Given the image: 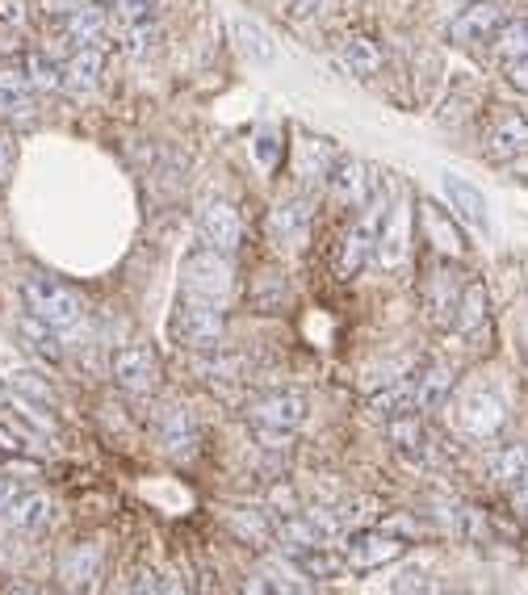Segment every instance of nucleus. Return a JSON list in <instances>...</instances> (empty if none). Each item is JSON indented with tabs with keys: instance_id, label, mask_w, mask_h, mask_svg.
<instances>
[{
	"instance_id": "obj_46",
	"label": "nucleus",
	"mask_w": 528,
	"mask_h": 595,
	"mask_svg": "<svg viewBox=\"0 0 528 595\" xmlns=\"http://www.w3.org/2000/svg\"><path fill=\"white\" fill-rule=\"evenodd\" d=\"M319 4H323V0H294V4H289V18H294V22H307V18L319 13Z\"/></svg>"
},
{
	"instance_id": "obj_16",
	"label": "nucleus",
	"mask_w": 528,
	"mask_h": 595,
	"mask_svg": "<svg viewBox=\"0 0 528 595\" xmlns=\"http://www.w3.org/2000/svg\"><path fill=\"white\" fill-rule=\"evenodd\" d=\"M50 520V500L43 491H22L18 500L0 512V524L13 533H38Z\"/></svg>"
},
{
	"instance_id": "obj_10",
	"label": "nucleus",
	"mask_w": 528,
	"mask_h": 595,
	"mask_svg": "<svg viewBox=\"0 0 528 595\" xmlns=\"http://www.w3.org/2000/svg\"><path fill=\"white\" fill-rule=\"evenodd\" d=\"M328 190H332V197H336L340 206H369V197H374V172L360 164V160H353V156H340V160H332V168H328Z\"/></svg>"
},
{
	"instance_id": "obj_7",
	"label": "nucleus",
	"mask_w": 528,
	"mask_h": 595,
	"mask_svg": "<svg viewBox=\"0 0 528 595\" xmlns=\"http://www.w3.org/2000/svg\"><path fill=\"white\" fill-rule=\"evenodd\" d=\"M507 22L504 4L500 0H474L449 22V38L457 47H482V43H495L500 25Z\"/></svg>"
},
{
	"instance_id": "obj_48",
	"label": "nucleus",
	"mask_w": 528,
	"mask_h": 595,
	"mask_svg": "<svg viewBox=\"0 0 528 595\" xmlns=\"http://www.w3.org/2000/svg\"><path fill=\"white\" fill-rule=\"evenodd\" d=\"M13 168V144H9V135H0V176Z\"/></svg>"
},
{
	"instance_id": "obj_5",
	"label": "nucleus",
	"mask_w": 528,
	"mask_h": 595,
	"mask_svg": "<svg viewBox=\"0 0 528 595\" xmlns=\"http://www.w3.org/2000/svg\"><path fill=\"white\" fill-rule=\"evenodd\" d=\"M507 424V407L495 390H470L457 403V428L470 440H495Z\"/></svg>"
},
{
	"instance_id": "obj_23",
	"label": "nucleus",
	"mask_w": 528,
	"mask_h": 595,
	"mask_svg": "<svg viewBox=\"0 0 528 595\" xmlns=\"http://www.w3.org/2000/svg\"><path fill=\"white\" fill-rule=\"evenodd\" d=\"M243 595H314L302 574L286 571H256L243 579Z\"/></svg>"
},
{
	"instance_id": "obj_24",
	"label": "nucleus",
	"mask_w": 528,
	"mask_h": 595,
	"mask_svg": "<svg viewBox=\"0 0 528 595\" xmlns=\"http://www.w3.org/2000/svg\"><path fill=\"white\" fill-rule=\"evenodd\" d=\"M374 248H378V231L369 227V222H360V227H353L348 231V239H344V256H340V273L344 277H357L365 264L374 261Z\"/></svg>"
},
{
	"instance_id": "obj_25",
	"label": "nucleus",
	"mask_w": 528,
	"mask_h": 595,
	"mask_svg": "<svg viewBox=\"0 0 528 595\" xmlns=\"http://www.w3.org/2000/svg\"><path fill=\"white\" fill-rule=\"evenodd\" d=\"M424 227H428V236H433V243L445 252V256H466V239H461V227H457L454 218L445 215L440 206H424Z\"/></svg>"
},
{
	"instance_id": "obj_1",
	"label": "nucleus",
	"mask_w": 528,
	"mask_h": 595,
	"mask_svg": "<svg viewBox=\"0 0 528 595\" xmlns=\"http://www.w3.org/2000/svg\"><path fill=\"white\" fill-rule=\"evenodd\" d=\"M22 298H25V310L38 319V323H47L55 332H72L84 323V298L76 294L72 286H64V282H55V277H25L22 282Z\"/></svg>"
},
{
	"instance_id": "obj_17",
	"label": "nucleus",
	"mask_w": 528,
	"mask_h": 595,
	"mask_svg": "<svg viewBox=\"0 0 528 595\" xmlns=\"http://www.w3.org/2000/svg\"><path fill=\"white\" fill-rule=\"evenodd\" d=\"M378 261L386 268H399V264L408 261V206L403 202L390 206L382 231H378Z\"/></svg>"
},
{
	"instance_id": "obj_4",
	"label": "nucleus",
	"mask_w": 528,
	"mask_h": 595,
	"mask_svg": "<svg viewBox=\"0 0 528 595\" xmlns=\"http://www.w3.org/2000/svg\"><path fill=\"white\" fill-rule=\"evenodd\" d=\"M110 374H114L122 394L144 399V394L156 390V381H160V357H156V348H151V344H126V348L114 353Z\"/></svg>"
},
{
	"instance_id": "obj_26",
	"label": "nucleus",
	"mask_w": 528,
	"mask_h": 595,
	"mask_svg": "<svg viewBox=\"0 0 528 595\" xmlns=\"http://www.w3.org/2000/svg\"><path fill=\"white\" fill-rule=\"evenodd\" d=\"M227 524L240 533L248 546H268V541H277V520L256 512V507H236V512L227 516Z\"/></svg>"
},
{
	"instance_id": "obj_34",
	"label": "nucleus",
	"mask_w": 528,
	"mask_h": 595,
	"mask_svg": "<svg viewBox=\"0 0 528 595\" xmlns=\"http://www.w3.org/2000/svg\"><path fill=\"white\" fill-rule=\"evenodd\" d=\"M25 80H30V89H38V93H55L59 84H64V72L55 68V59H47L43 50H30L25 55Z\"/></svg>"
},
{
	"instance_id": "obj_27",
	"label": "nucleus",
	"mask_w": 528,
	"mask_h": 595,
	"mask_svg": "<svg viewBox=\"0 0 528 595\" xmlns=\"http://www.w3.org/2000/svg\"><path fill=\"white\" fill-rule=\"evenodd\" d=\"M277 541L286 546V553H294V549L323 546L328 537H323V528L311 516H277Z\"/></svg>"
},
{
	"instance_id": "obj_51",
	"label": "nucleus",
	"mask_w": 528,
	"mask_h": 595,
	"mask_svg": "<svg viewBox=\"0 0 528 595\" xmlns=\"http://www.w3.org/2000/svg\"><path fill=\"white\" fill-rule=\"evenodd\" d=\"M420 595H454V592H436V587H433V592H420Z\"/></svg>"
},
{
	"instance_id": "obj_52",
	"label": "nucleus",
	"mask_w": 528,
	"mask_h": 595,
	"mask_svg": "<svg viewBox=\"0 0 528 595\" xmlns=\"http://www.w3.org/2000/svg\"><path fill=\"white\" fill-rule=\"evenodd\" d=\"M43 595H47V592H43Z\"/></svg>"
},
{
	"instance_id": "obj_36",
	"label": "nucleus",
	"mask_w": 528,
	"mask_h": 595,
	"mask_svg": "<svg viewBox=\"0 0 528 595\" xmlns=\"http://www.w3.org/2000/svg\"><path fill=\"white\" fill-rule=\"evenodd\" d=\"M344 64H348V72L369 76L382 68V50H378L374 38H348L344 43Z\"/></svg>"
},
{
	"instance_id": "obj_49",
	"label": "nucleus",
	"mask_w": 528,
	"mask_h": 595,
	"mask_svg": "<svg viewBox=\"0 0 528 595\" xmlns=\"http://www.w3.org/2000/svg\"><path fill=\"white\" fill-rule=\"evenodd\" d=\"M516 512H525V516H528V478L516 487Z\"/></svg>"
},
{
	"instance_id": "obj_39",
	"label": "nucleus",
	"mask_w": 528,
	"mask_h": 595,
	"mask_svg": "<svg viewBox=\"0 0 528 595\" xmlns=\"http://www.w3.org/2000/svg\"><path fill=\"white\" fill-rule=\"evenodd\" d=\"M156 38H160V25L135 22V25H126V34H122V50H126V55H144V50L156 47Z\"/></svg>"
},
{
	"instance_id": "obj_32",
	"label": "nucleus",
	"mask_w": 528,
	"mask_h": 595,
	"mask_svg": "<svg viewBox=\"0 0 528 595\" xmlns=\"http://www.w3.org/2000/svg\"><path fill=\"white\" fill-rule=\"evenodd\" d=\"M495 55L516 64V59H528V18H507L495 34Z\"/></svg>"
},
{
	"instance_id": "obj_6",
	"label": "nucleus",
	"mask_w": 528,
	"mask_h": 595,
	"mask_svg": "<svg viewBox=\"0 0 528 595\" xmlns=\"http://www.w3.org/2000/svg\"><path fill=\"white\" fill-rule=\"evenodd\" d=\"M307 415H311V403H307V394H298V390H273V394H261L256 403L248 407V424H252V428L294 432L307 424Z\"/></svg>"
},
{
	"instance_id": "obj_11",
	"label": "nucleus",
	"mask_w": 528,
	"mask_h": 595,
	"mask_svg": "<svg viewBox=\"0 0 528 595\" xmlns=\"http://www.w3.org/2000/svg\"><path fill=\"white\" fill-rule=\"evenodd\" d=\"M403 549H408L403 537L357 533V537L348 541V549H344V562H348V571H382V567H390V562L403 558Z\"/></svg>"
},
{
	"instance_id": "obj_42",
	"label": "nucleus",
	"mask_w": 528,
	"mask_h": 595,
	"mask_svg": "<svg viewBox=\"0 0 528 595\" xmlns=\"http://www.w3.org/2000/svg\"><path fill=\"white\" fill-rule=\"evenodd\" d=\"M22 453H30V440H25L18 428H4V424H0V457H22Z\"/></svg>"
},
{
	"instance_id": "obj_44",
	"label": "nucleus",
	"mask_w": 528,
	"mask_h": 595,
	"mask_svg": "<svg viewBox=\"0 0 528 595\" xmlns=\"http://www.w3.org/2000/svg\"><path fill=\"white\" fill-rule=\"evenodd\" d=\"M507 84H512L516 93H528V59H516V64H507Z\"/></svg>"
},
{
	"instance_id": "obj_28",
	"label": "nucleus",
	"mask_w": 528,
	"mask_h": 595,
	"mask_svg": "<svg viewBox=\"0 0 528 595\" xmlns=\"http://www.w3.org/2000/svg\"><path fill=\"white\" fill-rule=\"evenodd\" d=\"M491 482L500 487H520L528 478V445H504V449L491 457Z\"/></svg>"
},
{
	"instance_id": "obj_12",
	"label": "nucleus",
	"mask_w": 528,
	"mask_h": 595,
	"mask_svg": "<svg viewBox=\"0 0 528 595\" xmlns=\"http://www.w3.org/2000/svg\"><path fill=\"white\" fill-rule=\"evenodd\" d=\"M101 562H105L101 541H76V546L59 553V583L72 595L89 592L96 583V574H101Z\"/></svg>"
},
{
	"instance_id": "obj_21",
	"label": "nucleus",
	"mask_w": 528,
	"mask_h": 595,
	"mask_svg": "<svg viewBox=\"0 0 528 595\" xmlns=\"http://www.w3.org/2000/svg\"><path fill=\"white\" fill-rule=\"evenodd\" d=\"M101 84V50L96 47H80L64 64V89L76 96H89Z\"/></svg>"
},
{
	"instance_id": "obj_30",
	"label": "nucleus",
	"mask_w": 528,
	"mask_h": 595,
	"mask_svg": "<svg viewBox=\"0 0 528 595\" xmlns=\"http://www.w3.org/2000/svg\"><path fill=\"white\" fill-rule=\"evenodd\" d=\"M30 93L22 68H0V114H30Z\"/></svg>"
},
{
	"instance_id": "obj_22",
	"label": "nucleus",
	"mask_w": 528,
	"mask_h": 595,
	"mask_svg": "<svg viewBox=\"0 0 528 595\" xmlns=\"http://www.w3.org/2000/svg\"><path fill=\"white\" fill-rule=\"evenodd\" d=\"M231 38H236V47H240L243 59H248V64H256V68H268V64L277 59V47H273V38H268V34H264L256 22H248V18L231 22Z\"/></svg>"
},
{
	"instance_id": "obj_2",
	"label": "nucleus",
	"mask_w": 528,
	"mask_h": 595,
	"mask_svg": "<svg viewBox=\"0 0 528 595\" xmlns=\"http://www.w3.org/2000/svg\"><path fill=\"white\" fill-rule=\"evenodd\" d=\"M181 289H185V298L210 302V307H227L231 294H236L231 256H227V252H215V248L193 252L190 261H185V273H181Z\"/></svg>"
},
{
	"instance_id": "obj_38",
	"label": "nucleus",
	"mask_w": 528,
	"mask_h": 595,
	"mask_svg": "<svg viewBox=\"0 0 528 595\" xmlns=\"http://www.w3.org/2000/svg\"><path fill=\"white\" fill-rule=\"evenodd\" d=\"M252 156H256V164H261L264 172L282 164V135H277V126H261V130H256V139H252Z\"/></svg>"
},
{
	"instance_id": "obj_13",
	"label": "nucleus",
	"mask_w": 528,
	"mask_h": 595,
	"mask_svg": "<svg viewBox=\"0 0 528 595\" xmlns=\"http://www.w3.org/2000/svg\"><path fill=\"white\" fill-rule=\"evenodd\" d=\"M268 236L277 239L286 252H302L307 239H311V206H307L302 197L277 202V206L268 210Z\"/></svg>"
},
{
	"instance_id": "obj_33",
	"label": "nucleus",
	"mask_w": 528,
	"mask_h": 595,
	"mask_svg": "<svg viewBox=\"0 0 528 595\" xmlns=\"http://www.w3.org/2000/svg\"><path fill=\"white\" fill-rule=\"evenodd\" d=\"M4 386H9V394H18V399H25V403L55 407V390H50V386L38 378V374H30V369H18V374H9V378H4Z\"/></svg>"
},
{
	"instance_id": "obj_19",
	"label": "nucleus",
	"mask_w": 528,
	"mask_h": 595,
	"mask_svg": "<svg viewBox=\"0 0 528 595\" xmlns=\"http://www.w3.org/2000/svg\"><path fill=\"white\" fill-rule=\"evenodd\" d=\"M454 394V369L445 361H433L420 378H415V411H436L449 403Z\"/></svg>"
},
{
	"instance_id": "obj_9",
	"label": "nucleus",
	"mask_w": 528,
	"mask_h": 595,
	"mask_svg": "<svg viewBox=\"0 0 528 595\" xmlns=\"http://www.w3.org/2000/svg\"><path fill=\"white\" fill-rule=\"evenodd\" d=\"M440 190H445V202L454 206V215L461 218L470 231L491 236V206H486V193H482L479 185L461 181L457 172H445V176H440Z\"/></svg>"
},
{
	"instance_id": "obj_41",
	"label": "nucleus",
	"mask_w": 528,
	"mask_h": 595,
	"mask_svg": "<svg viewBox=\"0 0 528 595\" xmlns=\"http://www.w3.org/2000/svg\"><path fill=\"white\" fill-rule=\"evenodd\" d=\"M126 595H164V579L151 571V567H139L135 579H130V587H126Z\"/></svg>"
},
{
	"instance_id": "obj_50",
	"label": "nucleus",
	"mask_w": 528,
	"mask_h": 595,
	"mask_svg": "<svg viewBox=\"0 0 528 595\" xmlns=\"http://www.w3.org/2000/svg\"><path fill=\"white\" fill-rule=\"evenodd\" d=\"M4 595H43V592H34V587H25V583H18V587H9Z\"/></svg>"
},
{
	"instance_id": "obj_40",
	"label": "nucleus",
	"mask_w": 528,
	"mask_h": 595,
	"mask_svg": "<svg viewBox=\"0 0 528 595\" xmlns=\"http://www.w3.org/2000/svg\"><path fill=\"white\" fill-rule=\"evenodd\" d=\"M156 4L160 0H114V9H118V18L126 25L135 22H151V13H156Z\"/></svg>"
},
{
	"instance_id": "obj_47",
	"label": "nucleus",
	"mask_w": 528,
	"mask_h": 595,
	"mask_svg": "<svg viewBox=\"0 0 528 595\" xmlns=\"http://www.w3.org/2000/svg\"><path fill=\"white\" fill-rule=\"evenodd\" d=\"M18 495H22V487H18V482H13V478H0V512H4V507H9V503L18 500Z\"/></svg>"
},
{
	"instance_id": "obj_14",
	"label": "nucleus",
	"mask_w": 528,
	"mask_h": 595,
	"mask_svg": "<svg viewBox=\"0 0 528 595\" xmlns=\"http://www.w3.org/2000/svg\"><path fill=\"white\" fill-rule=\"evenodd\" d=\"M197 227H202V239L215 248V252H236L240 248V215H236V206H227V202H210L206 210H202V218H197Z\"/></svg>"
},
{
	"instance_id": "obj_18",
	"label": "nucleus",
	"mask_w": 528,
	"mask_h": 595,
	"mask_svg": "<svg viewBox=\"0 0 528 595\" xmlns=\"http://www.w3.org/2000/svg\"><path fill=\"white\" fill-rule=\"evenodd\" d=\"M491 314V298H486V286L482 282H466L457 289V307H454V328L461 335H474L486 323Z\"/></svg>"
},
{
	"instance_id": "obj_15",
	"label": "nucleus",
	"mask_w": 528,
	"mask_h": 595,
	"mask_svg": "<svg viewBox=\"0 0 528 595\" xmlns=\"http://www.w3.org/2000/svg\"><path fill=\"white\" fill-rule=\"evenodd\" d=\"M486 151L495 160H525L528 156V118L525 114H500L491 135H486Z\"/></svg>"
},
{
	"instance_id": "obj_31",
	"label": "nucleus",
	"mask_w": 528,
	"mask_h": 595,
	"mask_svg": "<svg viewBox=\"0 0 528 595\" xmlns=\"http://www.w3.org/2000/svg\"><path fill=\"white\" fill-rule=\"evenodd\" d=\"M390 445L408 457H424L428 453V440H424V424L415 415H390Z\"/></svg>"
},
{
	"instance_id": "obj_43",
	"label": "nucleus",
	"mask_w": 528,
	"mask_h": 595,
	"mask_svg": "<svg viewBox=\"0 0 528 595\" xmlns=\"http://www.w3.org/2000/svg\"><path fill=\"white\" fill-rule=\"evenodd\" d=\"M84 4H89V0H43V13H50V18H64V22H68L76 9H84Z\"/></svg>"
},
{
	"instance_id": "obj_8",
	"label": "nucleus",
	"mask_w": 528,
	"mask_h": 595,
	"mask_svg": "<svg viewBox=\"0 0 528 595\" xmlns=\"http://www.w3.org/2000/svg\"><path fill=\"white\" fill-rule=\"evenodd\" d=\"M156 440H160V449L176 457V461H185L197 453V440H202V428H197V420H193V411L185 403H169L160 407V415H156Z\"/></svg>"
},
{
	"instance_id": "obj_45",
	"label": "nucleus",
	"mask_w": 528,
	"mask_h": 595,
	"mask_svg": "<svg viewBox=\"0 0 528 595\" xmlns=\"http://www.w3.org/2000/svg\"><path fill=\"white\" fill-rule=\"evenodd\" d=\"M0 22H4V25H22L25 22V4H22V0H0Z\"/></svg>"
},
{
	"instance_id": "obj_35",
	"label": "nucleus",
	"mask_w": 528,
	"mask_h": 595,
	"mask_svg": "<svg viewBox=\"0 0 528 595\" xmlns=\"http://www.w3.org/2000/svg\"><path fill=\"white\" fill-rule=\"evenodd\" d=\"M22 335H25V344L38 353V357H47V361H64V344L55 340V328H47V323H38L34 314H25L22 319Z\"/></svg>"
},
{
	"instance_id": "obj_37",
	"label": "nucleus",
	"mask_w": 528,
	"mask_h": 595,
	"mask_svg": "<svg viewBox=\"0 0 528 595\" xmlns=\"http://www.w3.org/2000/svg\"><path fill=\"white\" fill-rule=\"evenodd\" d=\"M369 403L386 415H408V411H415V381H394V386L378 390Z\"/></svg>"
},
{
	"instance_id": "obj_29",
	"label": "nucleus",
	"mask_w": 528,
	"mask_h": 595,
	"mask_svg": "<svg viewBox=\"0 0 528 595\" xmlns=\"http://www.w3.org/2000/svg\"><path fill=\"white\" fill-rule=\"evenodd\" d=\"M105 9H96V4H84V9H76L72 18H68V38H72L76 47H96L101 38H105Z\"/></svg>"
},
{
	"instance_id": "obj_3",
	"label": "nucleus",
	"mask_w": 528,
	"mask_h": 595,
	"mask_svg": "<svg viewBox=\"0 0 528 595\" xmlns=\"http://www.w3.org/2000/svg\"><path fill=\"white\" fill-rule=\"evenodd\" d=\"M172 335L190 353H218L222 340H227V314H222V307H210V302L181 298L176 319H172Z\"/></svg>"
},
{
	"instance_id": "obj_20",
	"label": "nucleus",
	"mask_w": 528,
	"mask_h": 595,
	"mask_svg": "<svg viewBox=\"0 0 528 595\" xmlns=\"http://www.w3.org/2000/svg\"><path fill=\"white\" fill-rule=\"evenodd\" d=\"M289 562H294V571L302 574V579H344V574H348L344 553H332L328 546L294 549V553H289Z\"/></svg>"
}]
</instances>
